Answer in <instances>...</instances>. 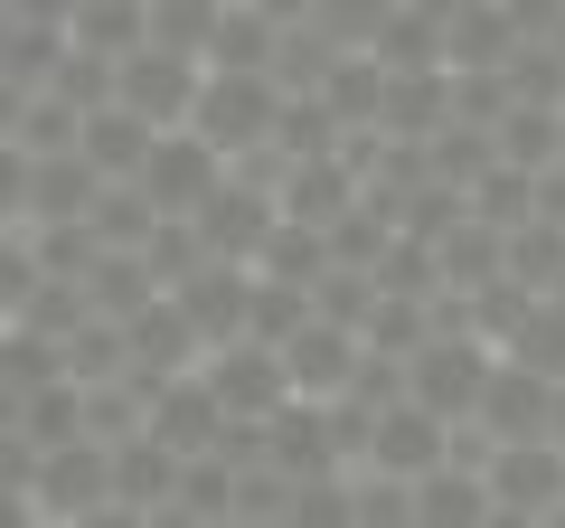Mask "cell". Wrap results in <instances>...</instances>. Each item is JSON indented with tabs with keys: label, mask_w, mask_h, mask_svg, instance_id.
I'll use <instances>...</instances> for the list:
<instances>
[{
	"label": "cell",
	"mask_w": 565,
	"mask_h": 528,
	"mask_svg": "<svg viewBox=\"0 0 565 528\" xmlns=\"http://www.w3.org/2000/svg\"><path fill=\"white\" fill-rule=\"evenodd\" d=\"M141 434L161 453H180V463H199V453L226 444V406L207 397V378H161L151 387V415H141Z\"/></svg>",
	"instance_id": "cell-9"
},
{
	"label": "cell",
	"mask_w": 565,
	"mask_h": 528,
	"mask_svg": "<svg viewBox=\"0 0 565 528\" xmlns=\"http://www.w3.org/2000/svg\"><path fill=\"white\" fill-rule=\"evenodd\" d=\"M199 378H207V397L226 406V425H274V415L292 406L282 349H264V340H226V349H207Z\"/></svg>",
	"instance_id": "cell-3"
},
{
	"label": "cell",
	"mask_w": 565,
	"mask_h": 528,
	"mask_svg": "<svg viewBox=\"0 0 565 528\" xmlns=\"http://www.w3.org/2000/svg\"><path fill=\"white\" fill-rule=\"evenodd\" d=\"M29 500H39L47 528H76L85 509L114 500V444H95V434H76V444H47V453H39V482H29Z\"/></svg>",
	"instance_id": "cell-5"
},
{
	"label": "cell",
	"mask_w": 565,
	"mask_h": 528,
	"mask_svg": "<svg viewBox=\"0 0 565 528\" xmlns=\"http://www.w3.org/2000/svg\"><path fill=\"white\" fill-rule=\"evenodd\" d=\"M546 303H565V284H556V293H546Z\"/></svg>",
	"instance_id": "cell-40"
},
{
	"label": "cell",
	"mask_w": 565,
	"mask_h": 528,
	"mask_svg": "<svg viewBox=\"0 0 565 528\" xmlns=\"http://www.w3.org/2000/svg\"><path fill=\"white\" fill-rule=\"evenodd\" d=\"M85 226H95L104 255H141V245H151V226H161V208L141 199V189H104V199L85 208Z\"/></svg>",
	"instance_id": "cell-31"
},
{
	"label": "cell",
	"mask_w": 565,
	"mask_h": 528,
	"mask_svg": "<svg viewBox=\"0 0 565 528\" xmlns=\"http://www.w3.org/2000/svg\"><path fill=\"white\" fill-rule=\"evenodd\" d=\"M151 142H161V133H151L141 114H122V104H95V114L76 123V161L95 170L104 189H132L141 161H151Z\"/></svg>",
	"instance_id": "cell-13"
},
{
	"label": "cell",
	"mask_w": 565,
	"mask_h": 528,
	"mask_svg": "<svg viewBox=\"0 0 565 528\" xmlns=\"http://www.w3.org/2000/svg\"><path fill=\"white\" fill-rule=\"evenodd\" d=\"M321 95V114L340 123V133H377V104H386V66L367 57V47H349V57H330V76L311 85Z\"/></svg>",
	"instance_id": "cell-18"
},
{
	"label": "cell",
	"mask_w": 565,
	"mask_h": 528,
	"mask_svg": "<svg viewBox=\"0 0 565 528\" xmlns=\"http://www.w3.org/2000/svg\"><path fill=\"white\" fill-rule=\"evenodd\" d=\"M367 311H377V274H349V264H330L321 284H311V321L359 330V340H367Z\"/></svg>",
	"instance_id": "cell-32"
},
{
	"label": "cell",
	"mask_w": 565,
	"mask_h": 528,
	"mask_svg": "<svg viewBox=\"0 0 565 528\" xmlns=\"http://www.w3.org/2000/svg\"><path fill=\"white\" fill-rule=\"evenodd\" d=\"M66 378V340H47V330L10 321L0 330V387H20V397H39V387Z\"/></svg>",
	"instance_id": "cell-28"
},
{
	"label": "cell",
	"mask_w": 565,
	"mask_h": 528,
	"mask_svg": "<svg viewBox=\"0 0 565 528\" xmlns=\"http://www.w3.org/2000/svg\"><path fill=\"white\" fill-rule=\"evenodd\" d=\"M490 519V482L481 463H444L415 482V528H481Z\"/></svg>",
	"instance_id": "cell-23"
},
{
	"label": "cell",
	"mask_w": 565,
	"mask_h": 528,
	"mask_svg": "<svg viewBox=\"0 0 565 528\" xmlns=\"http://www.w3.org/2000/svg\"><path fill=\"white\" fill-rule=\"evenodd\" d=\"M132 189H141L151 208H161V218H199V208H207V199L226 189V161H217V151L199 142V133H161Z\"/></svg>",
	"instance_id": "cell-7"
},
{
	"label": "cell",
	"mask_w": 565,
	"mask_h": 528,
	"mask_svg": "<svg viewBox=\"0 0 565 528\" xmlns=\"http://www.w3.org/2000/svg\"><path fill=\"white\" fill-rule=\"evenodd\" d=\"M490 368H500V349H490V340H471V330H434V340L405 359V397H415L424 415H444V425H471Z\"/></svg>",
	"instance_id": "cell-2"
},
{
	"label": "cell",
	"mask_w": 565,
	"mask_h": 528,
	"mask_svg": "<svg viewBox=\"0 0 565 528\" xmlns=\"http://www.w3.org/2000/svg\"><path fill=\"white\" fill-rule=\"evenodd\" d=\"M76 528H151V519H141V509H122V500H104V509H85Z\"/></svg>",
	"instance_id": "cell-35"
},
{
	"label": "cell",
	"mask_w": 565,
	"mask_h": 528,
	"mask_svg": "<svg viewBox=\"0 0 565 528\" xmlns=\"http://www.w3.org/2000/svg\"><path fill=\"white\" fill-rule=\"evenodd\" d=\"M274 123H282V85H274V76H226V66H207L189 133H199L226 170L255 161V151H274Z\"/></svg>",
	"instance_id": "cell-1"
},
{
	"label": "cell",
	"mask_w": 565,
	"mask_h": 528,
	"mask_svg": "<svg viewBox=\"0 0 565 528\" xmlns=\"http://www.w3.org/2000/svg\"><path fill=\"white\" fill-rule=\"evenodd\" d=\"M122 349H132L141 378H199V359H207L199 330H189V311L170 303V293H161L151 311H132V321H122Z\"/></svg>",
	"instance_id": "cell-16"
},
{
	"label": "cell",
	"mask_w": 565,
	"mask_h": 528,
	"mask_svg": "<svg viewBox=\"0 0 565 528\" xmlns=\"http://www.w3.org/2000/svg\"><path fill=\"white\" fill-rule=\"evenodd\" d=\"M0 330H10V321H0Z\"/></svg>",
	"instance_id": "cell-43"
},
{
	"label": "cell",
	"mask_w": 565,
	"mask_h": 528,
	"mask_svg": "<svg viewBox=\"0 0 565 528\" xmlns=\"http://www.w3.org/2000/svg\"><path fill=\"white\" fill-rule=\"evenodd\" d=\"M359 359H367V340L359 330H330V321H302L282 340V378H292V397H311V406L349 397V387H359Z\"/></svg>",
	"instance_id": "cell-10"
},
{
	"label": "cell",
	"mask_w": 565,
	"mask_h": 528,
	"mask_svg": "<svg viewBox=\"0 0 565 528\" xmlns=\"http://www.w3.org/2000/svg\"><path fill=\"white\" fill-rule=\"evenodd\" d=\"M302 321H311V293H292V284H264V274H255V293H245V340L282 349Z\"/></svg>",
	"instance_id": "cell-34"
},
{
	"label": "cell",
	"mask_w": 565,
	"mask_h": 528,
	"mask_svg": "<svg viewBox=\"0 0 565 528\" xmlns=\"http://www.w3.org/2000/svg\"><path fill=\"white\" fill-rule=\"evenodd\" d=\"M434 274H444V293L500 284V274H509V236H500V226H481V218H462L452 236H434Z\"/></svg>",
	"instance_id": "cell-22"
},
{
	"label": "cell",
	"mask_w": 565,
	"mask_h": 528,
	"mask_svg": "<svg viewBox=\"0 0 565 528\" xmlns=\"http://www.w3.org/2000/svg\"><path fill=\"white\" fill-rule=\"evenodd\" d=\"M66 47H85V57L122 66L132 47H151V10H141V0H76V20H66Z\"/></svg>",
	"instance_id": "cell-20"
},
{
	"label": "cell",
	"mask_w": 565,
	"mask_h": 528,
	"mask_svg": "<svg viewBox=\"0 0 565 528\" xmlns=\"http://www.w3.org/2000/svg\"><path fill=\"white\" fill-rule=\"evenodd\" d=\"M217 20H226V0H151V47H170V57H199V66H207Z\"/></svg>",
	"instance_id": "cell-29"
},
{
	"label": "cell",
	"mask_w": 565,
	"mask_h": 528,
	"mask_svg": "<svg viewBox=\"0 0 565 528\" xmlns=\"http://www.w3.org/2000/svg\"><path fill=\"white\" fill-rule=\"evenodd\" d=\"M264 472H282V482H321V472H349V463H340V434H330V406L292 397V406L264 425Z\"/></svg>",
	"instance_id": "cell-12"
},
{
	"label": "cell",
	"mask_w": 565,
	"mask_h": 528,
	"mask_svg": "<svg viewBox=\"0 0 565 528\" xmlns=\"http://www.w3.org/2000/svg\"><path fill=\"white\" fill-rule=\"evenodd\" d=\"M500 359L527 368V378H546V387H565V303H527L519 330L500 340Z\"/></svg>",
	"instance_id": "cell-24"
},
{
	"label": "cell",
	"mask_w": 565,
	"mask_h": 528,
	"mask_svg": "<svg viewBox=\"0 0 565 528\" xmlns=\"http://www.w3.org/2000/svg\"><path fill=\"white\" fill-rule=\"evenodd\" d=\"M367 57H377L386 76H424V66H444V29L424 20V10H405V0H396V10L377 20V39H367Z\"/></svg>",
	"instance_id": "cell-25"
},
{
	"label": "cell",
	"mask_w": 565,
	"mask_h": 528,
	"mask_svg": "<svg viewBox=\"0 0 565 528\" xmlns=\"http://www.w3.org/2000/svg\"><path fill=\"white\" fill-rule=\"evenodd\" d=\"M546 444L565 453V387H556V415H546Z\"/></svg>",
	"instance_id": "cell-37"
},
{
	"label": "cell",
	"mask_w": 565,
	"mask_h": 528,
	"mask_svg": "<svg viewBox=\"0 0 565 528\" xmlns=\"http://www.w3.org/2000/svg\"><path fill=\"white\" fill-rule=\"evenodd\" d=\"M245 293H255V274H245V264H199L170 303L189 311L199 349H226V340H245Z\"/></svg>",
	"instance_id": "cell-15"
},
{
	"label": "cell",
	"mask_w": 565,
	"mask_h": 528,
	"mask_svg": "<svg viewBox=\"0 0 565 528\" xmlns=\"http://www.w3.org/2000/svg\"><path fill=\"white\" fill-rule=\"evenodd\" d=\"M199 85H207V66L199 57H170V47H132V57L114 66V104H122V114H141L151 133H189Z\"/></svg>",
	"instance_id": "cell-4"
},
{
	"label": "cell",
	"mask_w": 565,
	"mask_h": 528,
	"mask_svg": "<svg viewBox=\"0 0 565 528\" xmlns=\"http://www.w3.org/2000/svg\"><path fill=\"white\" fill-rule=\"evenodd\" d=\"M282 528H359V490H349V472L292 482V500H282Z\"/></svg>",
	"instance_id": "cell-33"
},
{
	"label": "cell",
	"mask_w": 565,
	"mask_h": 528,
	"mask_svg": "<svg viewBox=\"0 0 565 528\" xmlns=\"http://www.w3.org/2000/svg\"><path fill=\"white\" fill-rule=\"evenodd\" d=\"M546 528H565V509H546Z\"/></svg>",
	"instance_id": "cell-39"
},
{
	"label": "cell",
	"mask_w": 565,
	"mask_h": 528,
	"mask_svg": "<svg viewBox=\"0 0 565 528\" xmlns=\"http://www.w3.org/2000/svg\"><path fill=\"white\" fill-rule=\"evenodd\" d=\"M481 482H490V509L546 519V509H565V453L556 444H500V453H481Z\"/></svg>",
	"instance_id": "cell-11"
},
{
	"label": "cell",
	"mask_w": 565,
	"mask_h": 528,
	"mask_svg": "<svg viewBox=\"0 0 565 528\" xmlns=\"http://www.w3.org/2000/svg\"><path fill=\"white\" fill-rule=\"evenodd\" d=\"M452 123V76L424 66V76H386V104H377V133L386 142H434Z\"/></svg>",
	"instance_id": "cell-17"
},
{
	"label": "cell",
	"mask_w": 565,
	"mask_h": 528,
	"mask_svg": "<svg viewBox=\"0 0 565 528\" xmlns=\"http://www.w3.org/2000/svg\"><path fill=\"white\" fill-rule=\"evenodd\" d=\"M114 500H122V509H141V519H161V509L180 500V453H161L151 434L114 444Z\"/></svg>",
	"instance_id": "cell-21"
},
{
	"label": "cell",
	"mask_w": 565,
	"mask_h": 528,
	"mask_svg": "<svg viewBox=\"0 0 565 528\" xmlns=\"http://www.w3.org/2000/svg\"><path fill=\"white\" fill-rule=\"evenodd\" d=\"M0 39H10V0H0Z\"/></svg>",
	"instance_id": "cell-38"
},
{
	"label": "cell",
	"mask_w": 565,
	"mask_h": 528,
	"mask_svg": "<svg viewBox=\"0 0 565 528\" xmlns=\"http://www.w3.org/2000/svg\"><path fill=\"white\" fill-rule=\"evenodd\" d=\"M141 10H151V0H141Z\"/></svg>",
	"instance_id": "cell-42"
},
{
	"label": "cell",
	"mask_w": 565,
	"mask_h": 528,
	"mask_svg": "<svg viewBox=\"0 0 565 528\" xmlns=\"http://www.w3.org/2000/svg\"><path fill=\"white\" fill-rule=\"evenodd\" d=\"M546 415H556V387L546 378H527V368H490V387H481V406H471V444L481 453H500V444H546Z\"/></svg>",
	"instance_id": "cell-6"
},
{
	"label": "cell",
	"mask_w": 565,
	"mask_h": 528,
	"mask_svg": "<svg viewBox=\"0 0 565 528\" xmlns=\"http://www.w3.org/2000/svg\"><path fill=\"white\" fill-rule=\"evenodd\" d=\"M104 199V180L76 161V151H57V161H29V226H85V208Z\"/></svg>",
	"instance_id": "cell-19"
},
{
	"label": "cell",
	"mask_w": 565,
	"mask_h": 528,
	"mask_svg": "<svg viewBox=\"0 0 565 528\" xmlns=\"http://www.w3.org/2000/svg\"><path fill=\"white\" fill-rule=\"evenodd\" d=\"M481 528H546V519H527V509H490Z\"/></svg>",
	"instance_id": "cell-36"
},
{
	"label": "cell",
	"mask_w": 565,
	"mask_h": 528,
	"mask_svg": "<svg viewBox=\"0 0 565 528\" xmlns=\"http://www.w3.org/2000/svg\"><path fill=\"white\" fill-rule=\"evenodd\" d=\"M490 142H500L509 170L537 180V170H556V151H565V114H546V104H509V123L490 133Z\"/></svg>",
	"instance_id": "cell-27"
},
{
	"label": "cell",
	"mask_w": 565,
	"mask_h": 528,
	"mask_svg": "<svg viewBox=\"0 0 565 528\" xmlns=\"http://www.w3.org/2000/svg\"><path fill=\"white\" fill-rule=\"evenodd\" d=\"M556 170H565V151H556Z\"/></svg>",
	"instance_id": "cell-41"
},
{
	"label": "cell",
	"mask_w": 565,
	"mask_h": 528,
	"mask_svg": "<svg viewBox=\"0 0 565 528\" xmlns=\"http://www.w3.org/2000/svg\"><path fill=\"white\" fill-rule=\"evenodd\" d=\"M509 284H527L537 303H546V293L565 284V226H546V218L509 226Z\"/></svg>",
	"instance_id": "cell-30"
},
{
	"label": "cell",
	"mask_w": 565,
	"mask_h": 528,
	"mask_svg": "<svg viewBox=\"0 0 565 528\" xmlns=\"http://www.w3.org/2000/svg\"><path fill=\"white\" fill-rule=\"evenodd\" d=\"M274 208H282L292 226H311V236H330V226L359 208V170H349L340 151H330V161H292V170L274 180Z\"/></svg>",
	"instance_id": "cell-14"
},
{
	"label": "cell",
	"mask_w": 565,
	"mask_h": 528,
	"mask_svg": "<svg viewBox=\"0 0 565 528\" xmlns=\"http://www.w3.org/2000/svg\"><path fill=\"white\" fill-rule=\"evenodd\" d=\"M274 218H282L274 189H264V180H236V170H226V189H217V199H207L189 226H199L207 264H245V274H255V245L274 236Z\"/></svg>",
	"instance_id": "cell-8"
},
{
	"label": "cell",
	"mask_w": 565,
	"mask_h": 528,
	"mask_svg": "<svg viewBox=\"0 0 565 528\" xmlns=\"http://www.w3.org/2000/svg\"><path fill=\"white\" fill-rule=\"evenodd\" d=\"M255 274L264 284H292V293H311L330 274V245L311 236V226H292V218H274V236L255 245Z\"/></svg>",
	"instance_id": "cell-26"
}]
</instances>
